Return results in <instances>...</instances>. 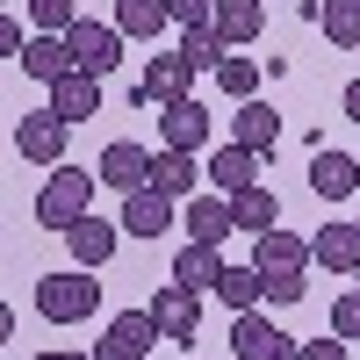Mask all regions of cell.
Returning <instances> with one entry per match:
<instances>
[{
	"label": "cell",
	"instance_id": "32",
	"mask_svg": "<svg viewBox=\"0 0 360 360\" xmlns=\"http://www.w3.org/2000/svg\"><path fill=\"white\" fill-rule=\"evenodd\" d=\"M166 15L180 29H209V22H217V0H166Z\"/></svg>",
	"mask_w": 360,
	"mask_h": 360
},
{
	"label": "cell",
	"instance_id": "8",
	"mask_svg": "<svg viewBox=\"0 0 360 360\" xmlns=\"http://www.w3.org/2000/svg\"><path fill=\"white\" fill-rule=\"evenodd\" d=\"M65 44H72V58H79V72H115V65H123V29H115V22H72L65 29Z\"/></svg>",
	"mask_w": 360,
	"mask_h": 360
},
{
	"label": "cell",
	"instance_id": "35",
	"mask_svg": "<svg viewBox=\"0 0 360 360\" xmlns=\"http://www.w3.org/2000/svg\"><path fill=\"white\" fill-rule=\"evenodd\" d=\"M0 51H8V58L29 51V37H22V22H15V15H0Z\"/></svg>",
	"mask_w": 360,
	"mask_h": 360
},
{
	"label": "cell",
	"instance_id": "6",
	"mask_svg": "<svg viewBox=\"0 0 360 360\" xmlns=\"http://www.w3.org/2000/svg\"><path fill=\"white\" fill-rule=\"evenodd\" d=\"M152 317H159L166 346H195V339H202V295H195V288H180V281L152 288Z\"/></svg>",
	"mask_w": 360,
	"mask_h": 360
},
{
	"label": "cell",
	"instance_id": "15",
	"mask_svg": "<svg viewBox=\"0 0 360 360\" xmlns=\"http://www.w3.org/2000/svg\"><path fill=\"white\" fill-rule=\"evenodd\" d=\"M115 245H123V224H101V217H79L72 231H65V252H72V266H101L115 259Z\"/></svg>",
	"mask_w": 360,
	"mask_h": 360
},
{
	"label": "cell",
	"instance_id": "33",
	"mask_svg": "<svg viewBox=\"0 0 360 360\" xmlns=\"http://www.w3.org/2000/svg\"><path fill=\"white\" fill-rule=\"evenodd\" d=\"M303 274H266V303H303Z\"/></svg>",
	"mask_w": 360,
	"mask_h": 360
},
{
	"label": "cell",
	"instance_id": "21",
	"mask_svg": "<svg viewBox=\"0 0 360 360\" xmlns=\"http://www.w3.org/2000/svg\"><path fill=\"white\" fill-rule=\"evenodd\" d=\"M231 137H238V144H252V152L266 159V152L281 144V115H274V108H266V101L252 94V101H238V115H231Z\"/></svg>",
	"mask_w": 360,
	"mask_h": 360
},
{
	"label": "cell",
	"instance_id": "9",
	"mask_svg": "<svg viewBox=\"0 0 360 360\" xmlns=\"http://www.w3.org/2000/svg\"><path fill=\"white\" fill-rule=\"evenodd\" d=\"M159 231H173V195H159L152 180H144V188L123 195V238H144V245H152Z\"/></svg>",
	"mask_w": 360,
	"mask_h": 360
},
{
	"label": "cell",
	"instance_id": "19",
	"mask_svg": "<svg viewBox=\"0 0 360 360\" xmlns=\"http://www.w3.org/2000/svg\"><path fill=\"white\" fill-rule=\"evenodd\" d=\"M51 108L65 115V123L101 115V72H65V79H51Z\"/></svg>",
	"mask_w": 360,
	"mask_h": 360
},
{
	"label": "cell",
	"instance_id": "3",
	"mask_svg": "<svg viewBox=\"0 0 360 360\" xmlns=\"http://www.w3.org/2000/svg\"><path fill=\"white\" fill-rule=\"evenodd\" d=\"M159 339H166V332H159L152 303H144V310H123V317H108V332H101L94 360H152V346H159Z\"/></svg>",
	"mask_w": 360,
	"mask_h": 360
},
{
	"label": "cell",
	"instance_id": "24",
	"mask_svg": "<svg viewBox=\"0 0 360 360\" xmlns=\"http://www.w3.org/2000/svg\"><path fill=\"white\" fill-rule=\"evenodd\" d=\"M317 29H324V44L360 51V0H317Z\"/></svg>",
	"mask_w": 360,
	"mask_h": 360
},
{
	"label": "cell",
	"instance_id": "30",
	"mask_svg": "<svg viewBox=\"0 0 360 360\" xmlns=\"http://www.w3.org/2000/svg\"><path fill=\"white\" fill-rule=\"evenodd\" d=\"M29 15H37V29H44V37H65V29L79 22V8H72V0H29Z\"/></svg>",
	"mask_w": 360,
	"mask_h": 360
},
{
	"label": "cell",
	"instance_id": "23",
	"mask_svg": "<svg viewBox=\"0 0 360 360\" xmlns=\"http://www.w3.org/2000/svg\"><path fill=\"white\" fill-rule=\"evenodd\" d=\"M217 37L231 44V51H245V44H259V29H266V8L259 0H217Z\"/></svg>",
	"mask_w": 360,
	"mask_h": 360
},
{
	"label": "cell",
	"instance_id": "5",
	"mask_svg": "<svg viewBox=\"0 0 360 360\" xmlns=\"http://www.w3.org/2000/svg\"><path fill=\"white\" fill-rule=\"evenodd\" d=\"M195 72H202V65H195L188 51H166V58L144 65V79H137L130 101H137V108H144V101H159V108H166V101H188V94H195Z\"/></svg>",
	"mask_w": 360,
	"mask_h": 360
},
{
	"label": "cell",
	"instance_id": "10",
	"mask_svg": "<svg viewBox=\"0 0 360 360\" xmlns=\"http://www.w3.org/2000/svg\"><path fill=\"white\" fill-rule=\"evenodd\" d=\"M310 259H317L310 238H295V231H281V224L252 238V266H259V274H303Z\"/></svg>",
	"mask_w": 360,
	"mask_h": 360
},
{
	"label": "cell",
	"instance_id": "34",
	"mask_svg": "<svg viewBox=\"0 0 360 360\" xmlns=\"http://www.w3.org/2000/svg\"><path fill=\"white\" fill-rule=\"evenodd\" d=\"M346 346H353V339H339V332H332V339H310L303 360H346Z\"/></svg>",
	"mask_w": 360,
	"mask_h": 360
},
{
	"label": "cell",
	"instance_id": "17",
	"mask_svg": "<svg viewBox=\"0 0 360 360\" xmlns=\"http://www.w3.org/2000/svg\"><path fill=\"white\" fill-rule=\"evenodd\" d=\"M310 188H317L324 202L360 195V159H353V152H332V144H317V152H310Z\"/></svg>",
	"mask_w": 360,
	"mask_h": 360
},
{
	"label": "cell",
	"instance_id": "13",
	"mask_svg": "<svg viewBox=\"0 0 360 360\" xmlns=\"http://www.w3.org/2000/svg\"><path fill=\"white\" fill-rule=\"evenodd\" d=\"M180 231H188L195 245H224V238L238 231L231 195H188V217H180Z\"/></svg>",
	"mask_w": 360,
	"mask_h": 360
},
{
	"label": "cell",
	"instance_id": "18",
	"mask_svg": "<svg viewBox=\"0 0 360 360\" xmlns=\"http://www.w3.org/2000/svg\"><path fill=\"white\" fill-rule=\"evenodd\" d=\"M173 281L180 288H195V295H217V281H224V245H180L173 252Z\"/></svg>",
	"mask_w": 360,
	"mask_h": 360
},
{
	"label": "cell",
	"instance_id": "27",
	"mask_svg": "<svg viewBox=\"0 0 360 360\" xmlns=\"http://www.w3.org/2000/svg\"><path fill=\"white\" fill-rule=\"evenodd\" d=\"M231 209H238V231H252V238L281 224V202L266 195V188H245V195H231Z\"/></svg>",
	"mask_w": 360,
	"mask_h": 360
},
{
	"label": "cell",
	"instance_id": "39",
	"mask_svg": "<svg viewBox=\"0 0 360 360\" xmlns=\"http://www.w3.org/2000/svg\"><path fill=\"white\" fill-rule=\"evenodd\" d=\"M353 224H360V217H353Z\"/></svg>",
	"mask_w": 360,
	"mask_h": 360
},
{
	"label": "cell",
	"instance_id": "11",
	"mask_svg": "<svg viewBox=\"0 0 360 360\" xmlns=\"http://www.w3.org/2000/svg\"><path fill=\"white\" fill-rule=\"evenodd\" d=\"M152 159H159V152H144V144L115 137L108 152L94 159V173H101V188H123V195H130V188H144V180H152Z\"/></svg>",
	"mask_w": 360,
	"mask_h": 360
},
{
	"label": "cell",
	"instance_id": "36",
	"mask_svg": "<svg viewBox=\"0 0 360 360\" xmlns=\"http://www.w3.org/2000/svg\"><path fill=\"white\" fill-rule=\"evenodd\" d=\"M339 108H346V123H360V79H346V94H339Z\"/></svg>",
	"mask_w": 360,
	"mask_h": 360
},
{
	"label": "cell",
	"instance_id": "2",
	"mask_svg": "<svg viewBox=\"0 0 360 360\" xmlns=\"http://www.w3.org/2000/svg\"><path fill=\"white\" fill-rule=\"evenodd\" d=\"M94 310H101L94 266H65V274H44V281H37V317H44V324H86Z\"/></svg>",
	"mask_w": 360,
	"mask_h": 360
},
{
	"label": "cell",
	"instance_id": "20",
	"mask_svg": "<svg viewBox=\"0 0 360 360\" xmlns=\"http://www.w3.org/2000/svg\"><path fill=\"white\" fill-rule=\"evenodd\" d=\"M202 173H209L202 152H159V159H152V188L173 195V202H188V195L202 188Z\"/></svg>",
	"mask_w": 360,
	"mask_h": 360
},
{
	"label": "cell",
	"instance_id": "16",
	"mask_svg": "<svg viewBox=\"0 0 360 360\" xmlns=\"http://www.w3.org/2000/svg\"><path fill=\"white\" fill-rule=\"evenodd\" d=\"M310 252H317V266H324V274H360V224L353 217H339V224H324L317 238H310Z\"/></svg>",
	"mask_w": 360,
	"mask_h": 360
},
{
	"label": "cell",
	"instance_id": "22",
	"mask_svg": "<svg viewBox=\"0 0 360 360\" xmlns=\"http://www.w3.org/2000/svg\"><path fill=\"white\" fill-rule=\"evenodd\" d=\"M15 65H22L29 79H44V86H51V79L79 72V58H72V44H65V37H29V51L15 58Z\"/></svg>",
	"mask_w": 360,
	"mask_h": 360
},
{
	"label": "cell",
	"instance_id": "1",
	"mask_svg": "<svg viewBox=\"0 0 360 360\" xmlns=\"http://www.w3.org/2000/svg\"><path fill=\"white\" fill-rule=\"evenodd\" d=\"M94 188H101V173H86V166H51V180L37 188V224L65 238L79 217H94Z\"/></svg>",
	"mask_w": 360,
	"mask_h": 360
},
{
	"label": "cell",
	"instance_id": "38",
	"mask_svg": "<svg viewBox=\"0 0 360 360\" xmlns=\"http://www.w3.org/2000/svg\"><path fill=\"white\" fill-rule=\"evenodd\" d=\"M353 281H360V274H353Z\"/></svg>",
	"mask_w": 360,
	"mask_h": 360
},
{
	"label": "cell",
	"instance_id": "37",
	"mask_svg": "<svg viewBox=\"0 0 360 360\" xmlns=\"http://www.w3.org/2000/svg\"><path fill=\"white\" fill-rule=\"evenodd\" d=\"M37 360H94V353H37Z\"/></svg>",
	"mask_w": 360,
	"mask_h": 360
},
{
	"label": "cell",
	"instance_id": "26",
	"mask_svg": "<svg viewBox=\"0 0 360 360\" xmlns=\"http://www.w3.org/2000/svg\"><path fill=\"white\" fill-rule=\"evenodd\" d=\"M166 22H173L166 0H115V29H123V37H144V44H152Z\"/></svg>",
	"mask_w": 360,
	"mask_h": 360
},
{
	"label": "cell",
	"instance_id": "29",
	"mask_svg": "<svg viewBox=\"0 0 360 360\" xmlns=\"http://www.w3.org/2000/svg\"><path fill=\"white\" fill-rule=\"evenodd\" d=\"M180 51H188V58H195V65H209V72H217V65H224V58H231V44L217 37V29H188V37H180Z\"/></svg>",
	"mask_w": 360,
	"mask_h": 360
},
{
	"label": "cell",
	"instance_id": "28",
	"mask_svg": "<svg viewBox=\"0 0 360 360\" xmlns=\"http://www.w3.org/2000/svg\"><path fill=\"white\" fill-rule=\"evenodd\" d=\"M217 86H224L231 101H252V94H259V58H224V65H217Z\"/></svg>",
	"mask_w": 360,
	"mask_h": 360
},
{
	"label": "cell",
	"instance_id": "31",
	"mask_svg": "<svg viewBox=\"0 0 360 360\" xmlns=\"http://www.w3.org/2000/svg\"><path fill=\"white\" fill-rule=\"evenodd\" d=\"M332 332H339V339H360V281L332 303Z\"/></svg>",
	"mask_w": 360,
	"mask_h": 360
},
{
	"label": "cell",
	"instance_id": "25",
	"mask_svg": "<svg viewBox=\"0 0 360 360\" xmlns=\"http://www.w3.org/2000/svg\"><path fill=\"white\" fill-rule=\"evenodd\" d=\"M259 295H266L259 266H224V281H217V303L224 310H259Z\"/></svg>",
	"mask_w": 360,
	"mask_h": 360
},
{
	"label": "cell",
	"instance_id": "14",
	"mask_svg": "<svg viewBox=\"0 0 360 360\" xmlns=\"http://www.w3.org/2000/svg\"><path fill=\"white\" fill-rule=\"evenodd\" d=\"M159 144H166V152H202V144H209V108H202L195 94H188V101H166Z\"/></svg>",
	"mask_w": 360,
	"mask_h": 360
},
{
	"label": "cell",
	"instance_id": "4",
	"mask_svg": "<svg viewBox=\"0 0 360 360\" xmlns=\"http://www.w3.org/2000/svg\"><path fill=\"white\" fill-rule=\"evenodd\" d=\"M65 115L58 108H29L22 123H15V152L29 159V166H65Z\"/></svg>",
	"mask_w": 360,
	"mask_h": 360
},
{
	"label": "cell",
	"instance_id": "12",
	"mask_svg": "<svg viewBox=\"0 0 360 360\" xmlns=\"http://www.w3.org/2000/svg\"><path fill=\"white\" fill-rule=\"evenodd\" d=\"M202 166H209V180H217V195H245V188H259V152H252V144H238V137L217 144Z\"/></svg>",
	"mask_w": 360,
	"mask_h": 360
},
{
	"label": "cell",
	"instance_id": "7",
	"mask_svg": "<svg viewBox=\"0 0 360 360\" xmlns=\"http://www.w3.org/2000/svg\"><path fill=\"white\" fill-rule=\"evenodd\" d=\"M231 353H238V360H303V346H295L281 324H266L259 310H238V324H231Z\"/></svg>",
	"mask_w": 360,
	"mask_h": 360
}]
</instances>
